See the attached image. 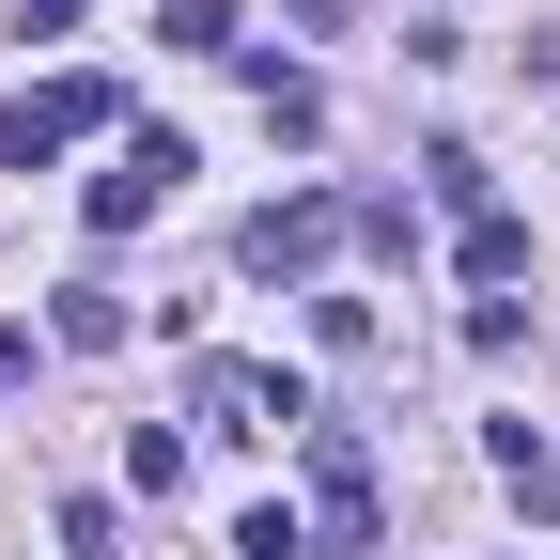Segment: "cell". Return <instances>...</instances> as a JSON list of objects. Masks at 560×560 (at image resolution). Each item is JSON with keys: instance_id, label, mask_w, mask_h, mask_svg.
I'll return each instance as SVG.
<instances>
[{"instance_id": "obj_3", "label": "cell", "mask_w": 560, "mask_h": 560, "mask_svg": "<svg viewBox=\"0 0 560 560\" xmlns=\"http://www.w3.org/2000/svg\"><path fill=\"white\" fill-rule=\"evenodd\" d=\"M327 234H342V202H327V187H296V202H265V219L234 234V265H249V280H312V265H327Z\"/></svg>"}, {"instance_id": "obj_14", "label": "cell", "mask_w": 560, "mask_h": 560, "mask_svg": "<svg viewBox=\"0 0 560 560\" xmlns=\"http://www.w3.org/2000/svg\"><path fill=\"white\" fill-rule=\"evenodd\" d=\"M62 16H79V0H32V32H62Z\"/></svg>"}, {"instance_id": "obj_8", "label": "cell", "mask_w": 560, "mask_h": 560, "mask_svg": "<svg viewBox=\"0 0 560 560\" xmlns=\"http://www.w3.org/2000/svg\"><path fill=\"white\" fill-rule=\"evenodd\" d=\"M62 342H79V359H109V342H125V296H109V280H62Z\"/></svg>"}, {"instance_id": "obj_10", "label": "cell", "mask_w": 560, "mask_h": 560, "mask_svg": "<svg viewBox=\"0 0 560 560\" xmlns=\"http://www.w3.org/2000/svg\"><path fill=\"white\" fill-rule=\"evenodd\" d=\"M47 109H62V140H94V125H125V94H109V79H47Z\"/></svg>"}, {"instance_id": "obj_5", "label": "cell", "mask_w": 560, "mask_h": 560, "mask_svg": "<svg viewBox=\"0 0 560 560\" xmlns=\"http://www.w3.org/2000/svg\"><path fill=\"white\" fill-rule=\"evenodd\" d=\"M249 94H265V125H280V140H327V94L296 79V62H265V47H249Z\"/></svg>"}, {"instance_id": "obj_9", "label": "cell", "mask_w": 560, "mask_h": 560, "mask_svg": "<svg viewBox=\"0 0 560 560\" xmlns=\"http://www.w3.org/2000/svg\"><path fill=\"white\" fill-rule=\"evenodd\" d=\"M234 545H249V560H327V545H312L296 514H280V499H249V514H234Z\"/></svg>"}, {"instance_id": "obj_7", "label": "cell", "mask_w": 560, "mask_h": 560, "mask_svg": "<svg viewBox=\"0 0 560 560\" xmlns=\"http://www.w3.org/2000/svg\"><path fill=\"white\" fill-rule=\"evenodd\" d=\"M452 265H467V280H482V296H499V280H514V265H529V219H499V202H482V219H467V249H452Z\"/></svg>"}, {"instance_id": "obj_2", "label": "cell", "mask_w": 560, "mask_h": 560, "mask_svg": "<svg viewBox=\"0 0 560 560\" xmlns=\"http://www.w3.org/2000/svg\"><path fill=\"white\" fill-rule=\"evenodd\" d=\"M187 172H202V156H187L172 125H125V172H94V202H79V219H94V234H140V219H156Z\"/></svg>"}, {"instance_id": "obj_11", "label": "cell", "mask_w": 560, "mask_h": 560, "mask_svg": "<svg viewBox=\"0 0 560 560\" xmlns=\"http://www.w3.org/2000/svg\"><path fill=\"white\" fill-rule=\"evenodd\" d=\"M62 560H125V514L109 499H62Z\"/></svg>"}, {"instance_id": "obj_13", "label": "cell", "mask_w": 560, "mask_h": 560, "mask_svg": "<svg viewBox=\"0 0 560 560\" xmlns=\"http://www.w3.org/2000/svg\"><path fill=\"white\" fill-rule=\"evenodd\" d=\"M16 374H32V327H16V312H0V389H16Z\"/></svg>"}, {"instance_id": "obj_4", "label": "cell", "mask_w": 560, "mask_h": 560, "mask_svg": "<svg viewBox=\"0 0 560 560\" xmlns=\"http://www.w3.org/2000/svg\"><path fill=\"white\" fill-rule=\"evenodd\" d=\"M312 499H327V545H374V452L342 420H312Z\"/></svg>"}, {"instance_id": "obj_12", "label": "cell", "mask_w": 560, "mask_h": 560, "mask_svg": "<svg viewBox=\"0 0 560 560\" xmlns=\"http://www.w3.org/2000/svg\"><path fill=\"white\" fill-rule=\"evenodd\" d=\"M156 32L172 47H234V0H156Z\"/></svg>"}, {"instance_id": "obj_6", "label": "cell", "mask_w": 560, "mask_h": 560, "mask_svg": "<svg viewBox=\"0 0 560 560\" xmlns=\"http://www.w3.org/2000/svg\"><path fill=\"white\" fill-rule=\"evenodd\" d=\"M62 156V109L47 94H0V172H47Z\"/></svg>"}, {"instance_id": "obj_1", "label": "cell", "mask_w": 560, "mask_h": 560, "mask_svg": "<svg viewBox=\"0 0 560 560\" xmlns=\"http://www.w3.org/2000/svg\"><path fill=\"white\" fill-rule=\"evenodd\" d=\"M187 420H202V436H312V389L280 374V359L202 342V359H187Z\"/></svg>"}]
</instances>
